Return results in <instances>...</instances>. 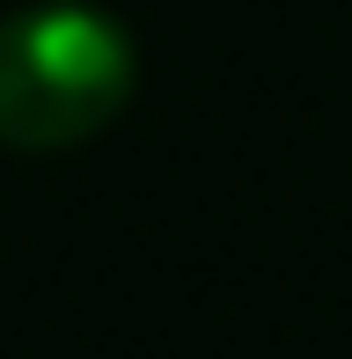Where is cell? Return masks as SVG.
Instances as JSON below:
<instances>
[{
    "mask_svg": "<svg viewBox=\"0 0 352 359\" xmlns=\"http://www.w3.org/2000/svg\"><path fill=\"white\" fill-rule=\"evenodd\" d=\"M133 95V37L88 0H37L0 22V147L52 154L103 133Z\"/></svg>",
    "mask_w": 352,
    "mask_h": 359,
    "instance_id": "cell-1",
    "label": "cell"
}]
</instances>
